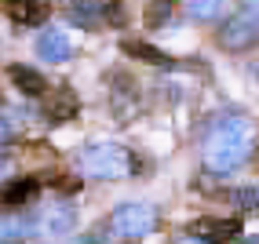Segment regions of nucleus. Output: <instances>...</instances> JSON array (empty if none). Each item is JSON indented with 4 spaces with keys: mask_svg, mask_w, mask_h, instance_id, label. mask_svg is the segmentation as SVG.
I'll use <instances>...</instances> for the list:
<instances>
[{
    "mask_svg": "<svg viewBox=\"0 0 259 244\" xmlns=\"http://www.w3.org/2000/svg\"><path fill=\"white\" fill-rule=\"evenodd\" d=\"M73 226H77V212H73V204H66V201L48 204L44 212L37 215V233L40 237H51V240L73 233Z\"/></svg>",
    "mask_w": 259,
    "mask_h": 244,
    "instance_id": "6",
    "label": "nucleus"
},
{
    "mask_svg": "<svg viewBox=\"0 0 259 244\" xmlns=\"http://www.w3.org/2000/svg\"><path fill=\"white\" fill-rule=\"evenodd\" d=\"M37 55L44 62H66L73 55V44H70V37H66L62 29H44L37 37Z\"/></svg>",
    "mask_w": 259,
    "mask_h": 244,
    "instance_id": "11",
    "label": "nucleus"
},
{
    "mask_svg": "<svg viewBox=\"0 0 259 244\" xmlns=\"http://www.w3.org/2000/svg\"><path fill=\"white\" fill-rule=\"evenodd\" d=\"M8 138H11V128H8V120H0V146H4Z\"/></svg>",
    "mask_w": 259,
    "mask_h": 244,
    "instance_id": "18",
    "label": "nucleus"
},
{
    "mask_svg": "<svg viewBox=\"0 0 259 244\" xmlns=\"http://www.w3.org/2000/svg\"><path fill=\"white\" fill-rule=\"evenodd\" d=\"M186 11H190V19H197V22H212L227 11V0H186Z\"/></svg>",
    "mask_w": 259,
    "mask_h": 244,
    "instance_id": "16",
    "label": "nucleus"
},
{
    "mask_svg": "<svg viewBox=\"0 0 259 244\" xmlns=\"http://www.w3.org/2000/svg\"><path fill=\"white\" fill-rule=\"evenodd\" d=\"M29 233H37V219H33V215H26V212L0 215V244H19Z\"/></svg>",
    "mask_w": 259,
    "mask_h": 244,
    "instance_id": "12",
    "label": "nucleus"
},
{
    "mask_svg": "<svg viewBox=\"0 0 259 244\" xmlns=\"http://www.w3.org/2000/svg\"><path fill=\"white\" fill-rule=\"evenodd\" d=\"M227 201L241 212H255L259 208V186H237V189H227Z\"/></svg>",
    "mask_w": 259,
    "mask_h": 244,
    "instance_id": "17",
    "label": "nucleus"
},
{
    "mask_svg": "<svg viewBox=\"0 0 259 244\" xmlns=\"http://www.w3.org/2000/svg\"><path fill=\"white\" fill-rule=\"evenodd\" d=\"M44 99V106H40V113H44V120L48 124H66V120H73L77 117V110H80V102H77V91L73 88H51V91H44L40 95Z\"/></svg>",
    "mask_w": 259,
    "mask_h": 244,
    "instance_id": "7",
    "label": "nucleus"
},
{
    "mask_svg": "<svg viewBox=\"0 0 259 244\" xmlns=\"http://www.w3.org/2000/svg\"><path fill=\"white\" fill-rule=\"evenodd\" d=\"M190 237H194L197 244H234L241 237V219L230 215H204V219H194L190 222Z\"/></svg>",
    "mask_w": 259,
    "mask_h": 244,
    "instance_id": "5",
    "label": "nucleus"
},
{
    "mask_svg": "<svg viewBox=\"0 0 259 244\" xmlns=\"http://www.w3.org/2000/svg\"><path fill=\"white\" fill-rule=\"evenodd\" d=\"M66 15L80 29L124 26V4L120 0H66Z\"/></svg>",
    "mask_w": 259,
    "mask_h": 244,
    "instance_id": "3",
    "label": "nucleus"
},
{
    "mask_svg": "<svg viewBox=\"0 0 259 244\" xmlns=\"http://www.w3.org/2000/svg\"><path fill=\"white\" fill-rule=\"evenodd\" d=\"M171 15H176V4H171V0H150L143 22H146V29H164Z\"/></svg>",
    "mask_w": 259,
    "mask_h": 244,
    "instance_id": "15",
    "label": "nucleus"
},
{
    "mask_svg": "<svg viewBox=\"0 0 259 244\" xmlns=\"http://www.w3.org/2000/svg\"><path fill=\"white\" fill-rule=\"evenodd\" d=\"M255 150V131L245 117H223L204 138V164L215 175H230L241 164H248Z\"/></svg>",
    "mask_w": 259,
    "mask_h": 244,
    "instance_id": "1",
    "label": "nucleus"
},
{
    "mask_svg": "<svg viewBox=\"0 0 259 244\" xmlns=\"http://www.w3.org/2000/svg\"><path fill=\"white\" fill-rule=\"evenodd\" d=\"M4 15L15 26H40L51 15V4L48 0H4Z\"/></svg>",
    "mask_w": 259,
    "mask_h": 244,
    "instance_id": "9",
    "label": "nucleus"
},
{
    "mask_svg": "<svg viewBox=\"0 0 259 244\" xmlns=\"http://www.w3.org/2000/svg\"><path fill=\"white\" fill-rule=\"evenodd\" d=\"M110 226L113 233L120 237H146L153 233V226H157V212H153L150 204H139V201H128V204H117L113 215H110Z\"/></svg>",
    "mask_w": 259,
    "mask_h": 244,
    "instance_id": "4",
    "label": "nucleus"
},
{
    "mask_svg": "<svg viewBox=\"0 0 259 244\" xmlns=\"http://www.w3.org/2000/svg\"><path fill=\"white\" fill-rule=\"evenodd\" d=\"M77 168L88 179H128L135 175V157L120 142H92L77 153Z\"/></svg>",
    "mask_w": 259,
    "mask_h": 244,
    "instance_id": "2",
    "label": "nucleus"
},
{
    "mask_svg": "<svg viewBox=\"0 0 259 244\" xmlns=\"http://www.w3.org/2000/svg\"><path fill=\"white\" fill-rule=\"evenodd\" d=\"M40 193V182L37 179H15V182H8L4 189H0V204L4 208H26V204H33V197Z\"/></svg>",
    "mask_w": 259,
    "mask_h": 244,
    "instance_id": "13",
    "label": "nucleus"
},
{
    "mask_svg": "<svg viewBox=\"0 0 259 244\" xmlns=\"http://www.w3.org/2000/svg\"><path fill=\"white\" fill-rule=\"evenodd\" d=\"M8 80H11V88H19V91L29 95V99H40V95L48 91L44 73H40V69H33V66H22V62L8 66Z\"/></svg>",
    "mask_w": 259,
    "mask_h": 244,
    "instance_id": "10",
    "label": "nucleus"
},
{
    "mask_svg": "<svg viewBox=\"0 0 259 244\" xmlns=\"http://www.w3.org/2000/svg\"><path fill=\"white\" fill-rule=\"evenodd\" d=\"M255 29H259V19L245 8V11H237L234 19L219 29V44L230 47V51H241V47H248L255 40Z\"/></svg>",
    "mask_w": 259,
    "mask_h": 244,
    "instance_id": "8",
    "label": "nucleus"
},
{
    "mask_svg": "<svg viewBox=\"0 0 259 244\" xmlns=\"http://www.w3.org/2000/svg\"><path fill=\"white\" fill-rule=\"evenodd\" d=\"M73 244H102L99 237H80V240H73Z\"/></svg>",
    "mask_w": 259,
    "mask_h": 244,
    "instance_id": "19",
    "label": "nucleus"
},
{
    "mask_svg": "<svg viewBox=\"0 0 259 244\" xmlns=\"http://www.w3.org/2000/svg\"><path fill=\"white\" fill-rule=\"evenodd\" d=\"M120 51L135 62H146V66H171V59L164 55L161 47H153L146 40H120Z\"/></svg>",
    "mask_w": 259,
    "mask_h": 244,
    "instance_id": "14",
    "label": "nucleus"
},
{
    "mask_svg": "<svg viewBox=\"0 0 259 244\" xmlns=\"http://www.w3.org/2000/svg\"><path fill=\"white\" fill-rule=\"evenodd\" d=\"M234 244H259V237H237Z\"/></svg>",
    "mask_w": 259,
    "mask_h": 244,
    "instance_id": "20",
    "label": "nucleus"
}]
</instances>
